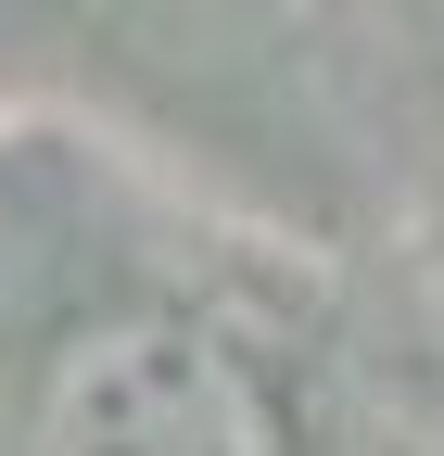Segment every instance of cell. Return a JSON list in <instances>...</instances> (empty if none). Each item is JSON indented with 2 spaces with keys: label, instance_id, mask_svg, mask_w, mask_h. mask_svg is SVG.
Instances as JSON below:
<instances>
[{
  "label": "cell",
  "instance_id": "6da1fadb",
  "mask_svg": "<svg viewBox=\"0 0 444 456\" xmlns=\"http://www.w3.org/2000/svg\"><path fill=\"white\" fill-rule=\"evenodd\" d=\"M38 456H292L267 380L203 317H102L38 380Z\"/></svg>",
  "mask_w": 444,
  "mask_h": 456
}]
</instances>
